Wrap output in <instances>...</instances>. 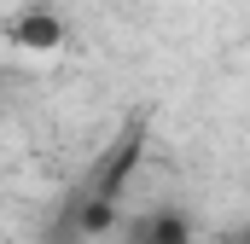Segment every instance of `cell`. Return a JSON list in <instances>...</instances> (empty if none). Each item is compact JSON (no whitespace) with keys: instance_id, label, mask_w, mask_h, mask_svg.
I'll return each instance as SVG.
<instances>
[{"instance_id":"2","label":"cell","mask_w":250,"mask_h":244,"mask_svg":"<svg viewBox=\"0 0 250 244\" xmlns=\"http://www.w3.org/2000/svg\"><path fill=\"white\" fill-rule=\"evenodd\" d=\"M6 35H12V47H23V53H59L64 35H70V23H64L59 6L35 0V6H23V12H12Z\"/></svg>"},{"instance_id":"1","label":"cell","mask_w":250,"mask_h":244,"mask_svg":"<svg viewBox=\"0 0 250 244\" xmlns=\"http://www.w3.org/2000/svg\"><path fill=\"white\" fill-rule=\"evenodd\" d=\"M146 140H151V128H146V117H128L123 134L93 157V175H87V186L82 192H93V198H111V203H123L128 181H134V169H140V157H146Z\"/></svg>"},{"instance_id":"4","label":"cell","mask_w":250,"mask_h":244,"mask_svg":"<svg viewBox=\"0 0 250 244\" xmlns=\"http://www.w3.org/2000/svg\"><path fill=\"white\" fill-rule=\"evenodd\" d=\"M221 244H250V221H233V227L221 233Z\"/></svg>"},{"instance_id":"3","label":"cell","mask_w":250,"mask_h":244,"mask_svg":"<svg viewBox=\"0 0 250 244\" xmlns=\"http://www.w3.org/2000/svg\"><path fill=\"white\" fill-rule=\"evenodd\" d=\"M192 215L181 203H157V209H146V215H134L128 221V244H192Z\"/></svg>"}]
</instances>
